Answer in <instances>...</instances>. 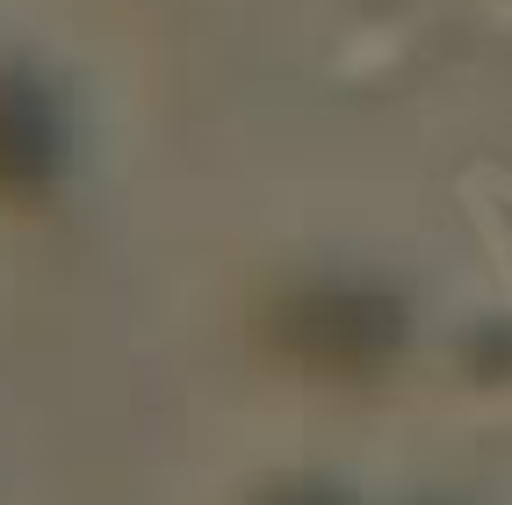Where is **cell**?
Listing matches in <instances>:
<instances>
[{"label":"cell","instance_id":"6da1fadb","mask_svg":"<svg viewBox=\"0 0 512 505\" xmlns=\"http://www.w3.org/2000/svg\"><path fill=\"white\" fill-rule=\"evenodd\" d=\"M51 166H58V123L44 109V94L22 80H0V188L22 195L51 181Z\"/></svg>","mask_w":512,"mask_h":505},{"label":"cell","instance_id":"7a4b0ae2","mask_svg":"<svg viewBox=\"0 0 512 505\" xmlns=\"http://www.w3.org/2000/svg\"><path fill=\"white\" fill-rule=\"evenodd\" d=\"M303 318H311V332H296V347L325 361H375L390 340H397V311H383L375 296H311L303 303Z\"/></svg>","mask_w":512,"mask_h":505}]
</instances>
